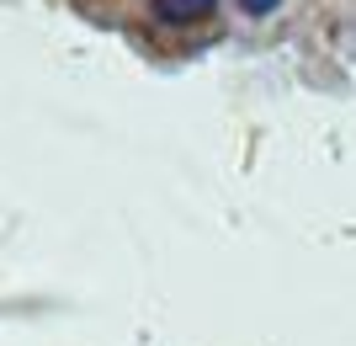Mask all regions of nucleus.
I'll return each mask as SVG.
<instances>
[{
    "mask_svg": "<svg viewBox=\"0 0 356 346\" xmlns=\"http://www.w3.org/2000/svg\"><path fill=\"white\" fill-rule=\"evenodd\" d=\"M239 6H245V11H250V16H266V11H277L282 0H239Z\"/></svg>",
    "mask_w": 356,
    "mask_h": 346,
    "instance_id": "f03ea898",
    "label": "nucleus"
},
{
    "mask_svg": "<svg viewBox=\"0 0 356 346\" xmlns=\"http://www.w3.org/2000/svg\"><path fill=\"white\" fill-rule=\"evenodd\" d=\"M213 6H218V0H154V16L170 22V27H181V22H202Z\"/></svg>",
    "mask_w": 356,
    "mask_h": 346,
    "instance_id": "f257e3e1",
    "label": "nucleus"
}]
</instances>
